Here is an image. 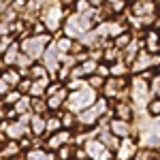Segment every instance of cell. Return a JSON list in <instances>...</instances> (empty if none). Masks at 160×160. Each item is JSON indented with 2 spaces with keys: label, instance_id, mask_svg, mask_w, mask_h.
<instances>
[{
  "label": "cell",
  "instance_id": "1",
  "mask_svg": "<svg viewBox=\"0 0 160 160\" xmlns=\"http://www.w3.org/2000/svg\"><path fill=\"white\" fill-rule=\"evenodd\" d=\"M94 100V92L92 90H83V92H75L71 96V109H83Z\"/></svg>",
  "mask_w": 160,
  "mask_h": 160
},
{
  "label": "cell",
  "instance_id": "2",
  "mask_svg": "<svg viewBox=\"0 0 160 160\" xmlns=\"http://www.w3.org/2000/svg\"><path fill=\"white\" fill-rule=\"evenodd\" d=\"M43 43H45V37H41V38H32V41H26L24 43V49L28 51V56L32 58V56H38L41 51H43Z\"/></svg>",
  "mask_w": 160,
  "mask_h": 160
},
{
  "label": "cell",
  "instance_id": "3",
  "mask_svg": "<svg viewBox=\"0 0 160 160\" xmlns=\"http://www.w3.org/2000/svg\"><path fill=\"white\" fill-rule=\"evenodd\" d=\"M88 152L92 154V158H96V160H107L109 158V152L102 148L100 143H96V141H90V143H88Z\"/></svg>",
  "mask_w": 160,
  "mask_h": 160
},
{
  "label": "cell",
  "instance_id": "4",
  "mask_svg": "<svg viewBox=\"0 0 160 160\" xmlns=\"http://www.w3.org/2000/svg\"><path fill=\"white\" fill-rule=\"evenodd\" d=\"M102 109H105V102H98V105H96V107H94L92 111L83 113V115H81V120H83L86 124H90V122H92V120H94V118H96V115H98V113H100Z\"/></svg>",
  "mask_w": 160,
  "mask_h": 160
},
{
  "label": "cell",
  "instance_id": "5",
  "mask_svg": "<svg viewBox=\"0 0 160 160\" xmlns=\"http://www.w3.org/2000/svg\"><path fill=\"white\" fill-rule=\"evenodd\" d=\"M132 152H135V145H132V143L126 139V141H124V145L120 148V154H122V158H130V156H132Z\"/></svg>",
  "mask_w": 160,
  "mask_h": 160
},
{
  "label": "cell",
  "instance_id": "6",
  "mask_svg": "<svg viewBox=\"0 0 160 160\" xmlns=\"http://www.w3.org/2000/svg\"><path fill=\"white\" fill-rule=\"evenodd\" d=\"M58 17H60V11H58V9H51L49 15H47V24H49V28H56V26H58Z\"/></svg>",
  "mask_w": 160,
  "mask_h": 160
},
{
  "label": "cell",
  "instance_id": "7",
  "mask_svg": "<svg viewBox=\"0 0 160 160\" xmlns=\"http://www.w3.org/2000/svg\"><path fill=\"white\" fill-rule=\"evenodd\" d=\"M113 130L118 132V135H126V124H122V122H113Z\"/></svg>",
  "mask_w": 160,
  "mask_h": 160
},
{
  "label": "cell",
  "instance_id": "8",
  "mask_svg": "<svg viewBox=\"0 0 160 160\" xmlns=\"http://www.w3.org/2000/svg\"><path fill=\"white\" fill-rule=\"evenodd\" d=\"M30 158H32V160H51V156L43 154V152H32V154H30Z\"/></svg>",
  "mask_w": 160,
  "mask_h": 160
},
{
  "label": "cell",
  "instance_id": "9",
  "mask_svg": "<svg viewBox=\"0 0 160 160\" xmlns=\"http://www.w3.org/2000/svg\"><path fill=\"white\" fill-rule=\"evenodd\" d=\"M22 132H24L22 126H13V128H9V135L11 137H17V135H22Z\"/></svg>",
  "mask_w": 160,
  "mask_h": 160
},
{
  "label": "cell",
  "instance_id": "10",
  "mask_svg": "<svg viewBox=\"0 0 160 160\" xmlns=\"http://www.w3.org/2000/svg\"><path fill=\"white\" fill-rule=\"evenodd\" d=\"M64 139H66V135H58V137H53V139H51V145H53V148H56V145H60Z\"/></svg>",
  "mask_w": 160,
  "mask_h": 160
},
{
  "label": "cell",
  "instance_id": "11",
  "mask_svg": "<svg viewBox=\"0 0 160 160\" xmlns=\"http://www.w3.org/2000/svg\"><path fill=\"white\" fill-rule=\"evenodd\" d=\"M43 128H45V124H43V120H38V118H34V130H37V132H41Z\"/></svg>",
  "mask_w": 160,
  "mask_h": 160
},
{
  "label": "cell",
  "instance_id": "12",
  "mask_svg": "<svg viewBox=\"0 0 160 160\" xmlns=\"http://www.w3.org/2000/svg\"><path fill=\"white\" fill-rule=\"evenodd\" d=\"M148 56H141V60L137 62V68H143V66H148Z\"/></svg>",
  "mask_w": 160,
  "mask_h": 160
},
{
  "label": "cell",
  "instance_id": "13",
  "mask_svg": "<svg viewBox=\"0 0 160 160\" xmlns=\"http://www.w3.org/2000/svg\"><path fill=\"white\" fill-rule=\"evenodd\" d=\"M26 107H28V100H19V102H17V111H24L26 109Z\"/></svg>",
  "mask_w": 160,
  "mask_h": 160
},
{
  "label": "cell",
  "instance_id": "14",
  "mask_svg": "<svg viewBox=\"0 0 160 160\" xmlns=\"http://www.w3.org/2000/svg\"><path fill=\"white\" fill-rule=\"evenodd\" d=\"M62 100V94H58V96H53L51 98V107H58V102Z\"/></svg>",
  "mask_w": 160,
  "mask_h": 160
},
{
  "label": "cell",
  "instance_id": "15",
  "mask_svg": "<svg viewBox=\"0 0 160 160\" xmlns=\"http://www.w3.org/2000/svg\"><path fill=\"white\" fill-rule=\"evenodd\" d=\"M15 60V47H13L11 51H9V56H7V62H13Z\"/></svg>",
  "mask_w": 160,
  "mask_h": 160
},
{
  "label": "cell",
  "instance_id": "16",
  "mask_svg": "<svg viewBox=\"0 0 160 160\" xmlns=\"http://www.w3.org/2000/svg\"><path fill=\"white\" fill-rule=\"evenodd\" d=\"M83 71H88V73H90V71H94V62H88L86 66H83Z\"/></svg>",
  "mask_w": 160,
  "mask_h": 160
},
{
  "label": "cell",
  "instance_id": "17",
  "mask_svg": "<svg viewBox=\"0 0 160 160\" xmlns=\"http://www.w3.org/2000/svg\"><path fill=\"white\" fill-rule=\"evenodd\" d=\"M58 126H60L58 120H49V128H58Z\"/></svg>",
  "mask_w": 160,
  "mask_h": 160
},
{
  "label": "cell",
  "instance_id": "18",
  "mask_svg": "<svg viewBox=\"0 0 160 160\" xmlns=\"http://www.w3.org/2000/svg\"><path fill=\"white\" fill-rule=\"evenodd\" d=\"M152 109H154V111H158V113H160V102H154V105H152Z\"/></svg>",
  "mask_w": 160,
  "mask_h": 160
},
{
  "label": "cell",
  "instance_id": "19",
  "mask_svg": "<svg viewBox=\"0 0 160 160\" xmlns=\"http://www.w3.org/2000/svg\"><path fill=\"white\" fill-rule=\"evenodd\" d=\"M4 90H7V83H4V81H0V92H4Z\"/></svg>",
  "mask_w": 160,
  "mask_h": 160
},
{
  "label": "cell",
  "instance_id": "20",
  "mask_svg": "<svg viewBox=\"0 0 160 160\" xmlns=\"http://www.w3.org/2000/svg\"><path fill=\"white\" fill-rule=\"evenodd\" d=\"M2 9H4V2H0V11H2Z\"/></svg>",
  "mask_w": 160,
  "mask_h": 160
}]
</instances>
